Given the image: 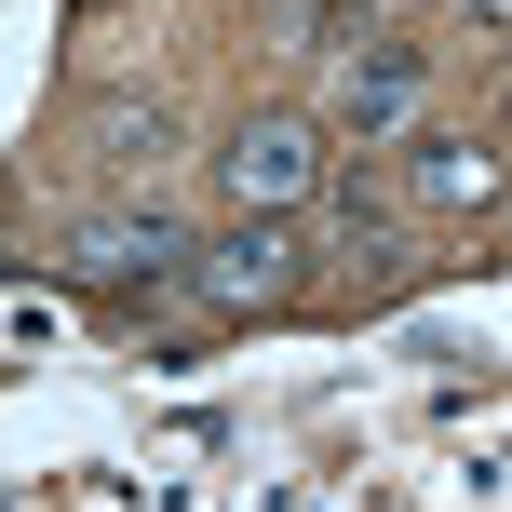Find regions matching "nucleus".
<instances>
[{
  "instance_id": "7ed1b4c3",
  "label": "nucleus",
  "mask_w": 512,
  "mask_h": 512,
  "mask_svg": "<svg viewBox=\"0 0 512 512\" xmlns=\"http://www.w3.org/2000/svg\"><path fill=\"white\" fill-rule=\"evenodd\" d=\"M189 283H203L216 310H283V297H297V230H283V216H243L230 243H203Z\"/></svg>"
},
{
  "instance_id": "39448f33",
  "label": "nucleus",
  "mask_w": 512,
  "mask_h": 512,
  "mask_svg": "<svg viewBox=\"0 0 512 512\" xmlns=\"http://www.w3.org/2000/svg\"><path fill=\"white\" fill-rule=\"evenodd\" d=\"M405 176H418V203H432V216H459V203H486V189H499V162H486V149H459V135H432Z\"/></svg>"
},
{
  "instance_id": "f03ea898",
  "label": "nucleus",
  "mask_w": 512,
  "mask_h": 512,
  "mask_svg": "<svg viewBox=\"0 0 512 512\" xmlns=\"http://www.w3.org/2000/svg\"><path fill=\"white\" fill-rule=\"evenodd\" d=\"M216 176H230L243 216H283L310 176H324V149H310V122H283V108H270V122H243L230 149H216Z\"/></svg>"
},
{
  "instance_id": "0eeeda50",
  "label": "nucleus",
  "mask_w": 512,
  "mask_h": 512,
  "mask_svg": "<svg viewBox=\"0 0 512 512\" xmlns=\"http://www.w3.org/2000/svg\"><path fill=\"white\" fill-rule=\"evenodd\" d=\"M81 14H108V0H81Z\"/></svg>"
},
{
  "instance_id": "f257e3e1",
  "label": "nucleus",
  "mask_w": 512,
  "mask_h": 512,
  "mask_svg": "<svg viewBox=\"0 0 512 512\" xmlns=\"http://www.w3.org/2000/svg\"><path fill=\"white\" fill-rule=\"evenodd\" d=\"M68 270L95 283V297H162L176 270H203V243H189L162 203H122V216H95V230L68 243Z\"/></svg>"
},
{
  "instance_id": "20e7f679",
  "label": "nucleus",
  "mask_w": 512,
  "mask_h": 512,
  "mask_svg": "<svg viewBox=\"0 0 512 512\" xmlns=\"http://www.w3.org/2000/svg\"><path fill=\"white\" fill-rule=\"evenodd\" d=\"M418 81H432V68H418V41H364L351 68H337V122H351V135H391V122L418 108Z\"/></svg>"
},
{
  "instance_id": "423d86ee",
  "label": "nucleus",
  "mask_w": 512,
  "mask_h": 512,
  "mask_svg": "<svg viewBox=\"0 0 512 512\" xmlns=\"http://www.w3.org/2000/svg\"><path fill=\"white\" fill-rule=\"evenodd\" d=\"M472 14H499V27H512V0H472Z\"/></svg>"
}]
</instances>
